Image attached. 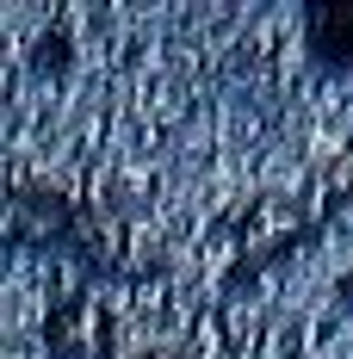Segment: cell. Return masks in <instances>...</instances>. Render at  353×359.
Masks as SVG:
<instances>
[{"instance_id": "cell-1", "label": "cell", "mask_w": 353, "mask_h": 359, "mask_svg": "<svg viewBox=\"0 0 353 359\" xmlns=\"http://www.w3.org/2000/svg\"><path fill=\"white\" fill-rule=\"evenodd\" d=\"M74 229V205L56 198V192H37V186H19V192H0V242L13 248H56L69 242Z\"/></svg>"}, {"instance_id": "cell-2", "label": "cell", "mask_w": 353, "mask_h": 359, "mask_svg": "<svg viewBox=\"0 0 353 359\" xmlns=\"http://www.w3.org/2000/svg\"><path fill=\"white\" fill-rule=\"evenodd\" d=\"M44 341H50V359H112L118 328L100 297H62L44 323Z\"/></svg>"}, {"instance_id": "cell-3", "label": "cell", "mask_w": 353, "mask_h": 359, "mask_svg": "<svg viewBox=\"0 0 353 359\" xmlns=\"http://www.w3.org/2000/svg\"><path fill=\"white\" fill-rule=\"evenodd\" d=\"M304 37H310V56L322 69L353 81V0H317V6H304Z\"/></svg>"}, {"instance_id": "cell-4", "label": "cell", "mask_w": 353, "mask_h": 359, "mask_svg": "<svg viewBox=\"0 0 353 359\" xmlns=\"http://www.w3.org/2000/svg\"><path fill=\"white\" fill-rule=\"evenodd\" d=\"M142 359H180V353H142Z\"/></svg>"}]
</instances>
